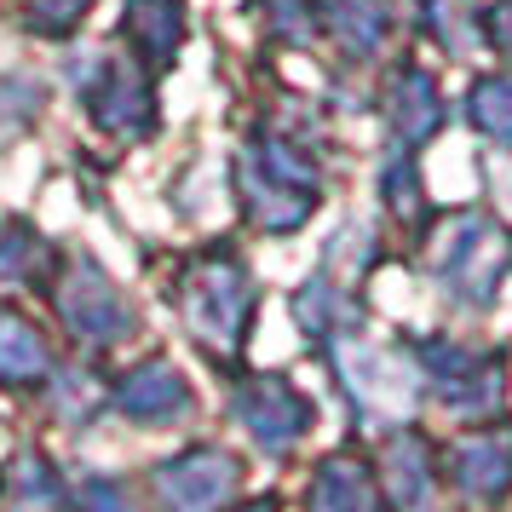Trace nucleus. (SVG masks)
I'll return each instance as SVG.
<instances>
[{"label": "nucleus", "mask_w": 512, "mask_h": 512, "mask_svg": "<svg viewBox=\"0 0 512 512\" xmlns=\"http://www.w3.org/2000/svg\"><path fill=\"white\" fill-rule=\"evenodd\" d=\"M58 311H64L70 334L87 340V346H110V340H121L133 328V311L121 300V288L98 271L93 259L70 265V277L58 282Z\"/></svg>", "instance_id": "nucleus-5"}, {"label": "nucleus", "mask_w": 512, "mask_h": 512, "mask_svg": "<svg viewBox=\"0 0 512 512\" xmlns=\"http://www.w3.org/2000/svg\"><path fill=\"white\" fill-rule=\"evenodd\" d=\"M127 41L139 47L144 64H173L185 41V0H127Z\"/></svg>", "instance_id": "nucleus-11"}, {"label": "nucleus", "mask_w": 512, "mask_h": 512, "mask_svg": "<svg viewBox=\"0 0 512 512\" xmlns=\"http://www.w3.org/2000/svg\"><path fill=\"white\" fill-rule=\"evenodd\" d=\"M466 116H472V127H478L484 139L512 144V75H484V81H472Z\"/></svg>", "instance_id": "nucleus-17"}, {"label": "nucleus", "mask_w": 512, "mask_h": 512, "mask_svg": "<svg viewBox=\"0 0 512 512\" xmlns=\"http://www.w3.org/2000/svg\"><path fill=\"white\" fill-rule=\"evenodd\" d=\"M449 478L466 501H501L512 489V432L507 426H489V432H472L449 449Z\"/></svg>", "instance_id": "nucleus-8"}, {"label": "nucleus", "mask_w": 512, "mask_h": 512, "mask_svg": "<svg viewBox=\"0 0 512 512\" xmlns=\"http://www.w3.org/2000/svg\"><path fill=\"white\" fill-rule=\"evenodd\" d=\"M242 512H277V501H248Z\"/></svg>", "instance_id": "nucleus-24"}, {"label": "nucleus", "mask_w": 512, "mask_h": 512, "mask_svg": "<svg viewBox=\"0 0 512 512\" xmlns=\"http://www.w3.org/2000/svg\"><path fill=\"white\" fill-rule=\"evenodd\" d=\"M236 420L248 426V438L259 449H294L305 438V426H311V403H305L282 374H254V380H242L236 386Z\"/></svg>", "instance_id": "nucleus-6"}, {"label": "nucleus", "mask_w": 512, "mask_h": 512, "mask_svg": "<svg viewBox=\"0 0 512 512\" xmlns=\"http://www.w3.org/2000/svg\"><path fill=\"white\" fill-rule=\"evenodd\" d=\"M236 461L225 449H185L179 461L156 466V501L167 512H219L236 495Z\"/></svg>", "instance_id": "nucleus-7"}, {"label": "nucleus", "mask_w": 512, "mask_h": 512, "mask_svg": "<svg viewBox=\"0 0 512 512\" xmlns=\"http://www.w3.org/2000/svg\"><path fill=\"white\" fill-rule=\"evenodd\" d=\"M323 24L351 58H369L392 35V0H323Z\"/></svg>", "instance_id": "nucleus-14"}, {"label": "nucleus", "mask_w": 512, "mask_h": 512, "mask_svg": "<svg viewBox=\"0 0 512 512\" xmlns=\"http://www.w3.org/2000/svg\"><path fill=\"white\" fill-rule=\"evenodd\" d=\"M52 369V351L41 340V328L24 311L0 305V386H35Z\"/></svg>", "instance_id": "nucleus-13"}, {"label": "nucleus", "mask_w": 512, "mask_h": 512, "mask_svg": "<svg viewBox=\"0 0 512 512\" xmlns=\"http://www.w3.org/2000/svg\"><path fill=\"white\" fill-rule=\"evenodd\" d=\"M415 363H420V380L438 392V403L461 420L495 415L501 397H507V363H501V351H472V346H455V340H426V346H415Z\"/></svg>", "instance_id": "nucleus-3"}, {"label": "nucleus", "mask_w": 512, "mask_h": 512, "mask_svg": "<svg viewBox=\"0 0 512 512\" xmlns=\"http://www.w3.org/2000/svg\"><path fill=\"white\" fill-rule=\"evenodd\" d=\"M507 259H512L507 236L495 231L489 219L466 213V219H455L449 242H438V277H443V288H449L455 300L489 305V300H495V288H501Z\"/></svg>", "instance_id": "nucleus-4"}, {"label": "nucleus", "mask_w": 512, "mask_h": 512, "mask_svg": "<svg viewBox=\"0 0 512 512\" xmlns=\"http://www.w3.org/2000/svg\"><path fill=\"white\" fill-rule=\"evenodd\" d=\"M75 507L81 512H133V495H127L116 478H87L81 495H75Z\"/></svg>", "instance_id": "nucleus-21"}, {"label": "nucleus", "mask_w": 512, "mask_h": 512, "mask_svg": "<svg viewBox=\"0 0 512 512\" xmlns=\"http://www.w3.org/2000/svg\"><path fill=\"white\" fill-rule=\"evenodd\" d=\"M87 6H93V0H29V24L41 29V35H64V29L81 24Z\"/></svg>", "instance_id": "nucleus-20"}, {"label": "nucleus", "mask_w": 512, "mask_h": 512, "mask_svg": "<svg viewBox=\"0 0 512 512\" xmlns=\"http://www.w3.org/2000/svg\"><path fill=\"white\" fill-rule=\"evenodd\" d=\"M87 104H93V121L104 133H116V139H139L156 121V98L144 87V75L127 70V64H104L87 81Z\"/></svg>", "instance_id": "nucleus-9"}, {"label": "nucleus", "mask_w": 512, "mask_h": 512, "mask_svg": "<svg viewBox=\"0 0 512 512\" xmlns=\"http://www.w3.org/2000/svg\"><path fill=\"white\" fill-rule=\"evenodd\" d=\"M116 403H121V415H133V420H173L190 409V386L167 357H150L133 374H121Z\"/></svg>", "instance_id": "nucleus-10"}, {"label": "nucleus", "mask_w": 512, "mask_h": 512, "mask_svg": "<svg viewBox=\"0 0 512 512\" xmlns=\"http://www.w3.org/2000/svg\"><path fill=\"white\" fill-rule=\"evenodd\" d=\"M236 179H242V208L259 231H300L317 208V173L282 139L248 144L236 162Z\"/></svg>", "instance_id": "nucleus-1"}, {"label": "nucleus", "mask_w": 512, "mask_h": 512, "mask_svg": "<svg viewBox=\"0 0 512 512\" xmlns=\"http://www.w3.org/2000/svg\"><path fill=\"white\" fill-rule=\"evenodd\" d=\"M380 466H386V484H392L397 512L426 507V495H432V466H426V443H420L415 432H397V438L386 443Z\"/></svg>", "instance_id": "nucleus-16"}, {"label": "nucleus", "mask_w": 512, "mask_h": 512, "mask_svg": "<svg viewBox=\"0 0 512 512\" xmlns=\"http://www.w3.org/2000/svg\"><path fill=\"white\" fill-rule=\"evenodd\" d=\"M386 110H392V127L403 144H426L438 133L443 121V104H438V87L426 70H397L392 75V93H386Z\"/></svg>", "instance_id": "nucleus-12"}, {"label": "nucleus", "mask_w": 512, "mask_h": 512, "mask_svg": "<svg viewBox=\"0 0 512 512\" xmlns=\"http://www.w3.org/2000/svg\"><path fill=\"white\" fill-rule=\"evenodd\" d=\"M489 35H495V47H501V52L512 58V0H507V6H495V12H489Z\"/></svg>", "instance_id": "nucleus-23"}, {"label": "nucleus", "mask_w": 512, "mask_h": 512, "mask_svg": "<svg viewBox=\"0 0 512 512\" xmlns=\"http://www.w3.org/2000/svg\"><path fill=\"white\" fill-rule=\"evenodd\" d=\"M420 6H426V12H420V24L432 29L449 52H466L472 41H478V35H472V18H466V12H472L466 0H420Z\"/></svg>", "instance_id": "nucleus-18"}, {"label": "nucleus", "mask_w": 512, "mask_h": 512, "mask_svg": "<svg viewBox=\"0 0 512 512\" xmlns=\"http://www.w3.org/2000/svg\"><path fill=\"white\" fill-rule=\"evenodd\" d=\"M35 254V231L29 225H0V277H18V265Z\"/></svg>", "instance_id": "nucleus-22"}, {"label": "nucleus", "mask_w": 512, "mask_h": 512, "mask_svg": "<svg viewBox=\"0 0 512 512\" xmlns=\"http://www.w3.org/2000/svg\"><path fill=\"white\" fill-rule=\"evenodd\" d=\"M179 311L208 351H236L254 323V282L231 254H202L179 282Z\"/></svg>", "instance_id": "nucleus-2"}, {"label": "nucleus", "mask_w": 512, "mask_h": 512, "mask_svg": "<svg viewBox=\"0 0 512 512\" xmlns=\"http://www.w3.org/2000/svg\"><path fill=\"white\" fill-rule=\"evenodd\" d=\"M386 208L403 225H426V202H420V179H415V167H409V156L386 162Z\"/></svg>", "instance_id": "nucleus-19"}, {"label": "nucleus", "mask_w": 512, "mask_h": 512, "mask_svg": "<svg viewBox=\"0 0 512 512\" xmlns=\"http://www.w3.org/2000/svg\"><path fill=\"white\" fill-rule=\"evenodd\" d=\"M311 512H380V495H374L369 466L351 461V455L323 461L317 484H311Z\"/></svg>", "instance_id": "nucleus-15"}]
</instances>
